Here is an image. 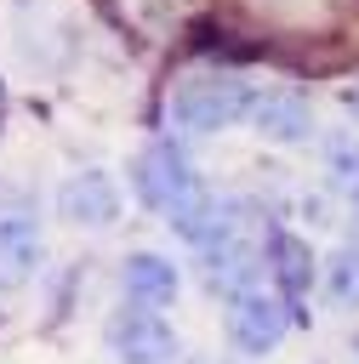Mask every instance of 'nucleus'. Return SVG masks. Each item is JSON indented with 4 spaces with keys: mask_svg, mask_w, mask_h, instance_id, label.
Wrapping results in <instances>:
<instances>
[{
    "mask_svg": "<svg viewBox=\"0 0 359 364\" xmlns=\"http://www.w3.org/2000/svg\"><path fill=\"white\" fill-rule=\"evenodd\" d=\"M268 273H274V284H279L285 301H302V296L313 290V250H308L296 233L274 228V233H268Z\"/></svg>",
    "mask_w": 359,
    "mask_h": 364,
    "instance_id": "obj_6",
    "label": "nucleus"
},
{
    "mask_svg": "<svg viewBox=\"0 0 359 364\" xmlns=\"http://www.w3.org/2000/svg\"><path fill=\"white\" fill-rule=\"evenodd\" d=\"M114 210H120V193H114V182L97 176V171H85V176H74V182L63 188V216H68V222L103 228V222H114Z\"/></svg>",
    "mask_w": 359,
    "mask_h": 364,
    "instance_id": "obj_7",
    "label": "nucleus"
},
{
    "mask_svg": "<svg viewBox=\"0 0 359 364\" xmlns=\"http://www.w3.org/2000/svg\"><path fill=\"white\" fill-rule=\"evenodd\" d=\"M325 171H331V182L353 199V210H359V136H331L325 142Z\"/></svg>",
    "mask_w": 359,
    "mask_h": 364,
    "instance_id": "obj_11",
    "label": "nucleus"
},
{
    "mask_svg": "<svg viewBox=\"0 0 359 364\" xmlns=\"http://www.w3.org/2000/svg\"><path fill=\"white\" fill-rule=\"evenodd\" d=\"M251 85L234 80V74H205V80H188L177 97H171V119L188 125V131H222L234 119L251 114Z\"/></svg>",
    "mask_w": 359,
    "mask_h": 364,
    "instance_id": "obj_1",
    "label": "nucleus"
},
{
    "mask_svg": "<svg viewBox=\"0 0 359 364\" xmlns=\"http://www.w3.org/2000/svg\"><path fill=\"white\" fill-rule=\"evenodd\" d=\"M285 330H291V301L285 296H268V290L251 284V290H239L228 301V341L239 353L262 358V353H274L285 341Z\"/></svg>",
    "mask_w": 359,
    "mask_h": 364,
    "instance_id": "obj_2",
    "label": "nucleus"
},
{
    "mask_svg": "<svg viewBox=\"0 0 359 364\" xmlns=\"http://www.w3.org/2000/svg\"><path fill=\"white\" fill-rule=\"evenodd\" d=\"M125 290L137 296V301H171L177 296V267L165 262V256H131L125 262Z\"/></svg>",
    "mask_w": 359,
    "mask_h": 364,
    "instance_id": "obj_9",
    "label": "nucleus"
},
{
    "mask_svg": "<svg viewBox=\"0 0 359 364\" xmlns=\"http://www.w3.org/2000/svg\"><path fill=\"white\" fill-rule=\"evenodd\" d=\"M137 193H142V205H154V210H165V216H177V210H188L194 199H199V182H194V171H188V159L171 148V142H154L142 159H137Z\"/></svg>",
    "mask_w": 359,
    "mask_h": 364,
    "instance_id": "obj_3",
    "label": "nucleus"
},
{
    "mask_svg": "<svg viewBox=\"0 0 359 364\" xmlns=\"http://www.w3.org/2000/svg\"><path fill=\"white\" fill-rule=\"evenodd\" d=\"M34 256H40V239L28 222H0V290L23 284L34 273Z\"/></svg>",
    "mask_w": 359,
    "mask_h": 364,
    "instance_id": "obj_8",
    "label": "nucleus"
},
{
    "mask_svg": "<svg viewBox=\"0 0 359 364\" xmlns=\"http://www.w3.org/2000/svg\"><path fill=\"white\" fill-rule=\"evenodd\" d=\"M348 114H353V119H359V85H353V91H348Z\"/></svg>",
    "mask_w": 359,
    "mask_h": 364,
    "instance_id": "obj_12",
    "label": "nucleus"
},
{
    "mask_svg": "<svg viewBox=\"0 0 359 364\" xmlns=\"http://www.w3.org/2000/svg\"><path fill=\"white\" fill-rule=\"evenodd\" d=\"M108 341H114V353L125 358V364H165L171 358V330H165V318L160 313H120L114 318V330H108Z\"/></svg>",
    "mask_w": 359,
    "mask_h": 364,
    "instance_id": "obj_5",
    "label": "nucleus"
},
{
    "mask_svg": "<svg viewBox=\"0 0 359 364\" xmlns=\"http://www.w3.org/2000/svg\"><path fill=\"white\" fill-rule=\"evenodd\" d=\"M325 296L342 313H359V245L331 250V262H325Z\"/></svg>",
    "mask_w": 359,
    "mask_h": 364,
    "instance_id": "obj_10",
    "label": "nucleus"
},
{
    "mask_svg": "<svg viewBox=\"0 0 359 364\" xmlns=\"http://www.w3.org/2000/svg\"><path fill=\"white\" fill-rule=\"evenodd\" d=\"M251 119H256V131L274 136V142H302V136L313 131L308 97H302V91H285V85L256 91V97H251Z\"/></svg>",
    "mask_w": 359,
    "mask_h": 364,
    "instance_id": "obj_4",
    "label": "nucleus"
}]
</instances>
